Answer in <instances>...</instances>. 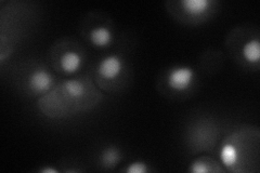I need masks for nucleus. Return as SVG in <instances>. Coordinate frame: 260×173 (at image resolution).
Segmentation results:
<instances>
[{
	"label": "nucleus",
	"mask_w": 260,
	"mask_h": 173,
	"mask_svg": "<svg viewBox=\"0 0 260 173\" xmlns=\"http://www.w3.org/2000/svg\"><path fill=\"white\" fill-rule=\"evenodd\" d=\"M126 71V61L117 52L105 54L95 65V80L101 88H113L121 80Z\"/></svg>",
	"instance_id": "3"
},
{
	"label": "nucleus",
	"mask_w": 260,
	"mask_h": 173,
	"mask_svg": "<svg viewBox=\"0 0 260 173\" xmlns=\"http://www.w3.org/2000/svg\"><path fill=\"white\" fill-rule=\"evenodd\" d=\"M198 79V73L191 65H175L165 73L166 91L174 95H183L191 91Z\"/></svg>",
	"instance_id": "6"
},
{
	"label": "nucleus",
	"mask_w": 260,
	"mask_h": 173,
	"mask_svg": "<svg viewBox=\"0 0 260 173\" xmlns=\"http://www.w3.org/2000/svg\"><path fill=\"white\" fill-rule=\"evenodd\" d=\"M188 171L192 173H216L224 172V169L219 161L207 157V156H201L190 162Z\"/></svg>",
	"instance_id": "11"
},
{
	"label": "nucleus",
	"mask_w": 260,
	"mask_h": 173,
	"mask_svg": "<svg viewBox=\"0 0 260 173\" xmlns=\"http://www.w3.org/2000/svg\"><path fill=\"white\" fill-rule=\"evenodd\" d=\"M151 171L150 164L145 160L137 159L127 164V167L124 169L126 173H148Z\"/></svg>",
	"instance_id": "12"
},
{
	"label": "nucleus",
	"mask_w": 260,
	"mask_h": 173,
	"mask_svg": "<svg viewBox=\"0 0 260 173\" xmlns=\"http://www.w3.org/2000/svg\"><path fill=\"white\" fill-rule=\"evenodd\" d=\"M121 160H123L121 150L118 146L113 144L103 147L99 154V157H98V162L105 170L114 169L118 166Z\"/></svg>",
	"instance_id": "10"
},
{
	"label": "nucleus",
	"mask_w": 260,
	"mask_h": 173,
	"mask_svg": "<svg viewBox=\"0 0 260 173\" xmlns=\"http://www.w3.org/2000/svg\"><path fill=\"white\" fill-rule=\"evenodd\" d=\"M87 40L92 47L98 49H107L112 46L114 41V31L112 25L107 22L99 21L87 30Z\"/></svg>",
	"instance_id": "8"
},
{
	"label": "nucleus",
	"mask_w": 260,
	"mask_h": 173,
	"mask_svg": "<svg viewBox=\"0 0 260 173\" xmlns=\"http://www.w3.org/2000/svg\"><path fill=\"white\" fill-rule=\"evenodd\" d=\"M102 94L90 79L75 77L64 79L50 92L40 96L38 110L48 118H64L93 109Z\"/></svg>",
	"instance_id": "1"
},
{
	"label": "nucleus",
	"mask_w": 260,
	"mask_h": 173,
	"mask_svg": "<svg viewBox=\"0 0 260 173\" xmlns=\"http://www.w3.org/2000/svg\"><path fill=\"white\" fill-rule=\"evenodd\" d=\"M52 63L56 71L64 75L72 76L83 70L85 65V53L78 45L61 44L56 45L52 52Z\"/></svg>",
	"instance_id": "4"
},
{
	"label": "nucleus",
	"mask_w": 260,
	"mask_h": 173,
	"mask_svg": "<svg viewBox=\"0 0 260 173\" xmlns=\"http://www.w3.org/2000/svg\"><path fill=\"white\" fill-rule=\"evenodd\" d=\"M217 5L215 0H179L174 3L173 14L184 23L198 24L214 14Z\"/></svg>",
	"instance_id": "5"
},
{
	"label": "nucleus",
	"mask_w": 260,
	"mask_h": 173,
	"mask_svg": "<svg viewBox=\"0 0 260 173\" xmlns=\"http://www.w3.org/2000/svg\"><path fill=\"white\" fill-rule=\"evenodd\" d=\"M250 147L247 141L241 137V132L233 133L223 140L219 147V160L228 171H242L243 163L249 158Z\"/></svg>",
	"instance_id": "2"
},
{
	"label": "nucleus",
	"mask_w": 260,
	"mask_h": 173,
	"mask_svg": "<svg viewBox=\"0 0 260 173\" xmlns=\"http://www.w3.org/2000/svg\"><path fill=\"white\" fill-rule=\"evenodd\" d=\"M39 172L40 173H58L59 170L53 167H43L42 169H39Z\"/></svg>",
	"instance_id": "13"
},
{
	"label": "nucleus",
	"mask_w": 260,
	"mask_h": 173,
	"mask_svg": "<svg viewBox=\"0 0 260 173\" xmlns=\"http://www.w3.org/2000/svg\"><path fill=\"white\" fill-rule=\"evenodd\" d=\"M240 56L242 61L250 67H258L260 62V40L258 35L244 37L240 48Z\"/></svg>",
	"instance_id": "9"
},
{
	"label": "nucleus",
	"mask_w": 260,
	"mask_h": 173,
	"mask_svg": "<svg viewBox=\"0 0 260 173\" xmlns=\"http://www.w3.org/2000/svg\"><path fill=\"white\" fill-rule=\"evenodd\" d=\"M56 85V79L53 73L43 66L38 65L32 68L26 76V88L31 94L43 96L50 92Z\"/></svg>",
	"instance_id": "7"
}]
</instances>
